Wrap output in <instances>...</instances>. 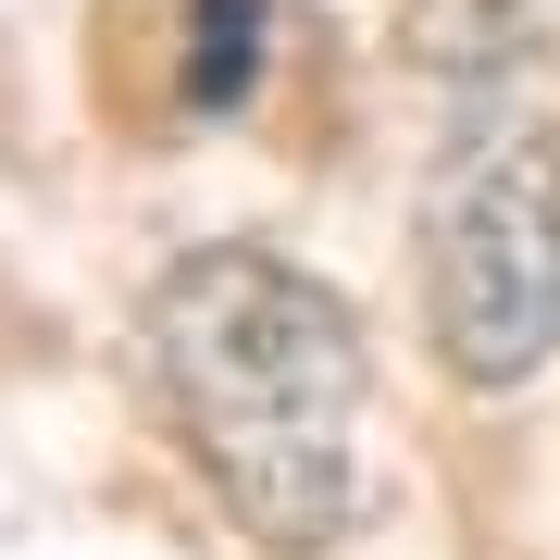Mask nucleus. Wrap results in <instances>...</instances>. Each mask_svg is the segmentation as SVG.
Returning <instances> with one entry per match:
<instances>
[{
	"mask_svg": "<svg viewBox=\"0 0 560 560\" xmlns=\"http://www.w3.org/2000/svg\"><path fill=\"white\" fill-rule=\"evenodd\" d=\"M138 337L212 499L261 548H337L361 511V411H374V361L337 287L275 249H187L150 287Z\"/></svg>",
	"mask_w": 560,
	"mask_h": 560,
	"instance_id": "obj_1",
	"label": "nucleus"
},
{
	"mask_svg": "<svg viewBox=\"0 0 560 560\" xmlns=\"http://www.w3.org/2000/svg\"><path fill=\"white\" fill-rule=\"evenodd\" d=\"M423 324L460 386H523L560 361V138L523 113L460 125L423 200Z\"/></svg>",
	"mask_w": 560,
	"mask_h": 560,
	"instance_id": "obj_2",
	"label": "nucleus"
},
{
	"mask_svg": "<svg viewBox=\"0 0 560 560\" xmlns=\"http://www.w3.org/2000/svg\"><path fill=\"white\" fill-rule=\"evenodd\" d=\"M536 50H560V0H423L411 13V62L436 75H499Z\"/></svg>",
	"mask_w": 560,
	"mask_h": 560,
	"instance_id": "obj_3",
	"label": "nucleus"
},
{
	"mask_svg": "<svg viewBox=\"0 0 560 560\" xmlns=\"http://www.w3.org/2000/svg\"><path fill=\"white\" fill-rule=\"evenodd\" d=\"M261 50H275V25H261V0H187V113H237L261 88Z\"/></svg>",
	"mask_w": 560,
	"mask_h": 560,
	"instance_id": "obj_4",
	"label": "nucleus"
}]
</instances>
